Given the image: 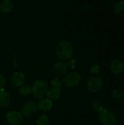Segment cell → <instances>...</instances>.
Masks as SVG:
<instances>
[{"label": "cell", "instance_id": "e0dca14e", "mask_svg": "<svg viewBox=\"0 0 124 125\" xmlns=\"http://www.w3.org/2000/svg\"><path fill=\"white\" fill-rule=\"evenodd\" d=\"M19 92L23 96H29L31 93V87L28 84H23L20 86Z\"/></svg>", "mask_w": 124, "mask_h": 125}, {"label": "cell", "instance_id": "5bb4252c", "mask_svg": "<svg viewBox=\"0 0 124 125\" xmlns=\"http://www.w3.org/2000/svg\"><path fill=\"white\" fill-rule=\"evenodd\" d=\"M60 95H61V91L59 90V89L55 87H51L50 89H49L47 94V96L50 100H58L60 97Z\"/></svg>", "mask_w": 124, "mask_h": 125}, {"label": "cell", "instance_id": "30bf717a", "mask_svg": "<svg viewBox=\"0 0 124 125\" xmlns=\"http://www.w3.org/2000/svg\"><path fill=\"white\" fill-rule=\"evenodd\" d=\"M10 81L14 87H20L24 84L25 75L20 72H15L11 76Z\"/></svg>", "mask_w": 124, "mask_h": 125}, {"label": "cell", "instance_id": "3957f363", "mask_svg": "<svg viewBox=\"0 0 124 125\" xmlns=\"http://www.w3.org/2000/svg\"><path fill=\"white\" fill-rule=\"evenodd\" d=\"M82 81V75L77 71H70L67 73L63 80L64 84L69 88L77 86Z\"/></svg>", "mask_w": 124, "mask_h": 125}, {"label": "cell", "instance_id": "9a60e30c", "mask_svg": "<svg viewBox=\"0 0 124 125\" xmlns=\"http://www.w3.org/2000/svg\"><path fill=\"white\" fill-rule=\"evenodd\" d=\"M113 11L118 17H124V1H120L116 3Z\"/></svg>", "mask_w": 124, "mask_h": 125}, {"label": "cell", "instance_id": "7402d4cb", "mask_svg": "<svg viewBox=\"0 0 124 125\" xmlns=\"http://www.w3.org/2000/svg\"><path fill=\"white\" fill-rule=\"evenodd\" d=\"M100 70H101V69H100L99 66L96 65V64L93 65L91 68V73L92 74H94V75H97L100 72Z\"/></svg>", "mask_w": 124, "mask_h": 125}, {"label": "cell", "instance_id": "d6986e66", "mask_svg": "<svg viewBox=\"0 0 124 125\" xmlns=\"http://www.w3.org/2000/svg\"><path fill=\"white\" fill-rule=\"evenodd\" d=\"M89 108L94 112H99L102 111V106L97 101H91L88 105Z\"/></svg>", "mask_w": 124, "mask_h": 125}, {"label": "cell", "instance_id": "8fae6325", "mask_svg": "<svg viewBox=\"0 0 124 125\" xmlns=\"http://www.w3.org/2000/svg\"><path fill=\"white\" fill-rule=\"evenodd\" d=\"M52 106H53V102L50 99H46V98H42L37 104V109L42 111H48L51 109Z\"/></svg>", "mask_w": 124, "mask_h": 125}, {"label": "cell", "instance_id": "d4e9b609", "mask_svg": "<svg viewBox=\"0 0 124 125\" xmlns=\"http://www.w3.org/2000/svg\"><path fill=\"white\" fill-rule=\"evenodd\" d=\"M47 1H56L57 0H47Z\"/></svg>", "mask_w": 124, "mask_h": 125}, {"label": "cell", "instance_id": "603a6c76", "mask_svg": "<svg viewBox=\"0 0 124 125\" xmlns=\"http://www.w3.org/2000/svg\"><path fill=\"white\" fill-rule=\"evenodd\" d=\"M5 84H6V78L4 75H3L2 74H0V89H4Z\"/></svg>", "mask_w": 124, "mask_h": 125}, {"label": "cell", "instance_id": "7c38bea8", "mask_svg": "<svg viewBox=\"0 0 124 125\" xmlns=\"http://www.w3.org/2000/svg\"><path fill=\"white\" fill-rule=\"evenodd\" d=\"M10 96L4 89H0V108H6L10 103Z\"/></svg>", "mask_w": 124, "mask_h": 125}, {"label": "cell", "instance_id": "52a82bcc", "mask_svg": "<svg viewBox=\"0 0 124 125\" xmlns=\"http://www.w3.org/2000/svg\"><path fill=\"white\" fill-rule=\"evenodd\" d=\"M23 118L22 114L18 111H10L6 115V121L10 125H20Z\"/></svg>", "mask_w": 124, "mask_h": 125}, {"label": "cell", "instance_id": "44dd1931", "mask_svg": "<svg viewBox=\"0 0 124 125\" xmlns=\"http://www.w3.org/2000/svg\"><path fill=\"white\" fill-rule=\"evenodd\" d=\"M67 63V67L68 68H70V69H74L76 65H77V62L75 59H71L70 60L68 61V62H66Z\"/></svg>", "mask_w": 124, "mask_h": 125}, {"label": "cell", "instance_id": "ffe728a7", "mask_svg": "<svg viewBox=\"0 0 124 125\" xmlns=\"http://www.w3.org/2000/svg\"><path fill=\"white\" fill-rule=\"evenodd\" d=\"M63 81L59 78H54L53 80L51 81V85H52V87H55V88H61L63 85Z\"/></svg>", "mask_w": 124, "mask_h": 125}, {"label": "cell", "instance_id": "6da1fadb", "mask_svg": "<svg viewBox=\"0 0 124 125\" xmlns=\"http://www.w3.org/2000/svg\"><path fill=\"white\" fill-rule=\"evenodd\" d=\"M57 57L63 62L70 60L74 55V48L72 43L67 40L61 41L56 49Z\"/></svg>", "mask_w": 124, "mask_h": 125}, {"label": "cell", "instance_id": "277c9868", "mask_svg": "<svg viewBox=\"0 0 124 125\" xmlns=\"http://www.w3.org/2000/svg\"><path fill=\"white\" fill-rule=\"evenodd\" d=\"M104 86V80L99 75H94L91 77L86 83L87 89L91 92H99Z\"/></svg>", "mask_w": 124, "mask_h": 125}, {"label": "cell", "instance_id": "484cf974", "mask_svg": "<svg viewBox=\"0 0 124 125\" xmlns=\"http://www.w3.org/2000/svg\"></svg>", "mask_w": 124, "mask_h": 125}, {"label": "cell", "instance_id": "5b68a950", "mask_svg": "<svg viewBox=\"0 0 124 125\" xmlns=\"http://www.w3.org/2000/svg\"><path fill=\"white\" fill-rule=\"evenodd\" d=\"M99 121L102 125H115L117 117L112 111L104 109L99 114Z\"/></svg>", "mask_w": 124, "mask_h": 125}, {"label": "cell", "instance_id": "4316f807", "mask_svg": "<svg viewBox=\"0 0 124 125\" xmlns=\"http://www.w3.org/2000/svg\"><path fill=\"white\" fill-rule=\"evenodd\" d=\"M0 67H1V64H0Z\"/></svg>", "mask_w": 124, "mask_h": 125}, {"label": "cell", "instance_id": "cb8c5ba5", "mask_svg": "<svg viewBox=\"0 0 124 125\" xmlns=\"http://www.w3.org/2000/svg\"><path fill=\"white\" fill-rule=\"evenodd\" d=\"M103 1L105 2H110V1H113V0H103Z\"/></svg>", "mask_w": 124, "mask_h": 125}, {"label": "cell", "instance_id": "4fadbf2b", "mask_svg": "<svg viewBox=\"0 0 124 125\" xmlns=\"http://www.w3.org/2000/svg\"><path fill=\"white\" fill-rule=\"evenodd\" d=\"M13 2L11 0H1L0 1V12L4 14L10 12L13 9Z\"/></svg>", "mask_w": 124, "mask_h": 125}, {"label": "cell", "instance_id": "ba28073f", "mask_svg": "<svg viewBox=\"0 0 124 125\" xmlns=\"http://www.w3.org/2000/svg\"><path fill=\"white\" fill-rule=\"evenodd\" d=\"M110 71L115 75H120L124 72V62L121 59H114L110 64Z\"/></svg>", "mask_w": 124, "mask_h": 125}, {"label": "cell", "instance_id": "9c48e42d", "mask_svg": "<svg viewBox=\"0 0 124 125\" xmlns=\"http://www.w3.org/2000/svg\"><path fill=\"white\" fill-rule=\"evenodd\" d=\"M67 69H68V67H67V63L63 61L56 62L53 64V67H52L53 72L56 75H58L65 74V73H67Z\"/></svg>", "mask_w": 124, "mask_h": 125}, {"label": "cell", "instance_id": "8992f818", "mask_svg": "<svg viewBox=\"0 0 124 125\" xmlns=\"http://www.w3.org/2000/svg\"><path fill=\"white\" fill-rule=\"evenodd\" d=\"M37 110V104L33 101H28L25 103L20 109V114L24 118H29L32 116Z\"/></svg>", "mask_w": 124, "mask_h": 125}, {"label": "cell", "instance_id": "ac0fdd59", "mask_svg": "<svg viewBox=\"0 0 124 125\" xmlns=\"http://www.w3.org/2000/svg\"><path fill=\"white\" fill-rule=\"evenodd\" d=\"M111 96H112L113 99H114L115 100H120L124 97V92L120 88L115 89L112 92Z\"/></svg>", "mask_w": 124, "mask_h": 125}, {"label": "cell", "instance_id": "7a4b0ae2", "mask_svg": "<svg viewBox=\"0 0 124 125\" xmlns=\"http://www.w3.org/2000/svg\"><path fill=\"white\" fill-rule=\"evenodd\" d=\"M48 90L49 86L48 83L43 80L36 81L31 87V92L34 96L39 99H42L45 96H47Z\"/></svg>", "mask_w": 124, "mask_h": 125}, {"label": "cell", "instance_id": "2e32d148", "mask_svg": "<svg viewBox=\"0 0 124 125\" xmlns=\"http://www.w3.org/2000/svg\"><path fill=\"white\" fill-rule=\"evenodd\" d=\"M50 118L48 115L46 114H42L40 115L36 123L37 125H50Z\"/></svg>", "mask_w": 124, "mask_h": 125}]
</instances>
